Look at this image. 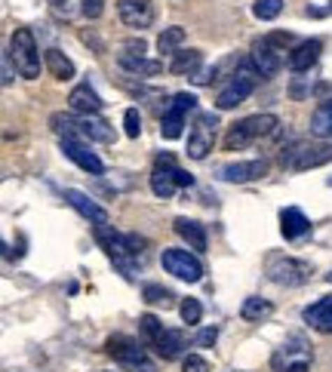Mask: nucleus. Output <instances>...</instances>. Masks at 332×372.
Wrapping results in <instances>:
<instances>
[{
  "label": "nucleus",
  "mask_w": 332,
  "mask_h": 372,
  "mask_svg": "<svg viewBox=\"0 0 332 372\" xmlns=\"http://www.w3.org/2000/svg\"><path fill=\"white\" fill-rule=\"evenodd\" d=\"M332 160V142H292L280 154V166L289 173H305V169H317Z\"/></svg>",
  "instance_id": "nucleus-1"
},
{
  "label": "nucleus",
  "mask_w": 332,
  "mask_h": 372,
  "mask_svg": "<svg viewBox=\"0 0 332 372\" xmlns=\"http://www.w3.org/2000/svg\"><path fill=\"white\" fill-rule=\"evenodd\" d=\"M277 127H280L277 114H252V117H243V120H237L234 127L228 129L225 148L228 151H240V148H246V145L259 142V138L274 136Z\"/></svg>",
  "instance_id": "nucleus-2"
},
{
  "label": "nucleus",
  "mask_w": 332,
  "mask_h": 372,
  "mask_svg": "<svg viewBox=\"0 0 332 372\" xmlns=\"http://www.w3.org/2000/svg\"><path fill=\"white\" fill-rule=\"evenodd\" d=\"M10 56L15 62V71L25 80H37L41 77V50H37L34 31L31 28H15L10 37Z\"/></svg>",
  "instance_id": "nucleus-3"
},
{
  "label": "nucleus",
  "mask_w": 332,
  "mask_h": 372,
  "mask_svg": "<svg viewBox=\"0 0 332 372\" xmlns=\"http://www.w3.org/2000/svg\"><path fill=\"white\" fill-rule=\"evenodd\" d=\"M105 348H108V354H111V357L117 360L127 372H157L154 360L148 357V351H145V348L138 345L136 338H129V336H111Z\"/></svg>",
  "instance_id": "nucleus-4"
},
{
  "label": "nucleus",
  "mask_w": 332,
  "mask_h": 372,
  "mask_svg": "<svg viewBox=\"0 0 332 372\" xmlns=\"http://www.w3.org/2000/svg\"><path fill=\"white\" fill-rule=\"evenodd\" d=\"M256 80H259V71L252 68V62H243L240 71L231 74V80L222 87L219 99H215V108H219V111H231V108L243 105L246 99H250V92L256 90Z\"/></svg>",
  "instance_id": "nucleus-5"
},
{
  "label": "nucleus",
  "mask_w": 332,
  "mask_h": 372,
  "mask_svg": "<svg viewBox=\"0 0 332 372\" xmlns=\"http://www.w3.org/2000/svg\"><path fill=\"white\" fill-rule=\"evenodd\" d=\"M311 265L292 255H271L268 259V280H274L277 286H302L311 280Z\"/></svg>",
  "instance_id": "nucleus-6"
},
{
  "label": "nucleus",
  "mask_w": 332,
  "mask_h": 372,
  "mask_svg": "<svg viewBox=\"0 0 332 372\" xmlns=\"http://www.w3.org/2000/svg\"><path fill=\"white\" fill-rule=\"evenodd\" d=\"M160 265H164L166 274L179 277V280H185V283H200V280H203V265H200V259L194 252H188V250H164Z\"/></svg>",
  "instance_id": "nucleus-7"
},
{
  "label": "nucleus",
  "mask_w": 332,
  "mask_h": 372,
  "mask_svg": "<svg viewBox=\"0 0 332 372\" xmlns=\"http://www.w3.org/2000/svg\"><path fill=\"white\" fill-rule=\"evenodd\" d=\"M215 127H219V117L215 114H200L197 123L188 133V157L191 160H203L206 154L212 151L215 145Z\"/></svg>",
  "instance_id": "nucleus-8"
},
{
  "label": "nucleus",
  "mask_w": 332,
  "mask_h": 372,
  "mask_svg": "<svg viewBox=\"0 0 332 372\" xmlns=\"http://www.w3.org/2000/svg\"><path fill=\"white\" fill-rule=\"evenodd\" d=\"M117 15L127 28L145 31L154 22V6L151 0H117Z\"/></svg>",
  "instance_id": "nucleus-9"
},
{
  "label": "nucleus",
  "mask_w": 332,
  "mask_h": 372,
  "mask_svg": "<svg viewBox=\"0 0 332 372\" xmlns=\"http://www.w3.org/2000/svg\"><path fill=\"white\" fill-rule=\"evenodd\" d=\"M59 145H62V154H65L71 164L80 166L83 173H89V176H102V173H105V164H102V160H99L96 154H92L83 142H77V138H62Z\"/></svg>",
  "instance_id": "nucleus-10"
},
{
  "label": "nucleus",
  "mask_w": 332,
  "mask_h": 372,
  "mask_svg": "<svg viewBox=\"0 0 332 372\" xmlns=\"http://www.w3.org/2000/svg\"><path fill=\"white\" fill-rule=\"evenodd\" d=\"M268 173V160H237L222 169V179L231 185H243V182H256Z\"/></svg>",
  "instance_id": "nucleus-11"
},
{
  "label": "nucleus",
  "mask_w": 332,
  "mask_h": 372,
  "mask_svg": "<svg viewBox=\"0 0 332 372\" xmlns=\"http://www.w3.org/2000/svg\"><path fill=\"white\" fill-rule=\"evenodd\" d=\"M65 200H68V203H71V206H74L77 213H80L87 222L96 224V228H102V224H108V213L96 203V200L89 197V194H83V191H77V188H68V191H65Z\"/></svg>",
  "instance_id": "nucleus-12"
},
{
  "label": "nucleus",
  "mask_w": 332,
  "mask_h": 372,
  "mask_svg": "<svg viewBox=\"0 0 332 372\" xmlns=\"http://www.w3.org/2000/svg\"><path fill=\"white\" fill-rule=\"evenodd\" d=\"M68 105H71V111H77L80 117H89V114H102L105 102L99 99V92L89 87V83H77L71 90V96H68Z\"/></svg>",
  "instance_id": "nucleus-13"
},
{
  "label": "nucleus",
  "mask_w": 332,
  "mask_h": 372,
  "mask_svg": "<svg viewBox=\"0 0 332 372\" xmlns=\"http://www.w3.org/2000/svg\"><path fill=\"white\" fill-rule=\"evenodd\" d=\"M320 52H323V43H320V41H305V43H298L296 50H289V56H287L289 71H296V74L311 71V68L317 65Z\"/></svg>",
  "instance_id": "nucleus-14"
},
{
  "label": "nucleus",
  "mask_w": 332,
  "mask_h": 372,
  "mask_svg": "<svg viewBox=\"0 0 332 372\" xmlns=\"http://www.w3.org/2000/svg\"><path fill=\"white\" fill-rule=\"evenodd\" d=\"M252 68L259 71V77H274L277 71L283 68V59H280V50H274L268 41H259L252 46Z\"/></svg>",
  "instance_id": "nucleus-15"
},
{
  "label": "nucleus",
  "mask_w": 332,
  "mask_h": 372,
  "mask_svg": "<svg viewBox=\"0 0 332 372\" xmlns=\"http://www.w3.org/2000/svg\"><path fill=\"white\" fill-rule=\"evenodd\" d=\"M302 317H305V323L311 329L323 332V336H332V296L314 301V305H308L302 311Z\"/></svg>",
  "instance_id": "nucleus-16"
},
{
  "label": "nucleus",
  "mask_w": 332,
  "mask_h": 372,
  "mask_svg": "<svg viewBox=\"0 0 332 372\" xmlns=\"http://www.w3.org/2000/svg\"><path fill=\"white\" fill-rule=\"evenodd\" d=\"M120 68L136 77H157L160 71H164V62L160 59H145L142 52H120L117 56Z\"/></svg>",
  "instance_id": "nucleus-17"
},
{
  "label": "nucleus",
  "mask_w": 332,
  "mask_h": 372,
  "mask_svg": "<svg viewBox=\"0 0 332 372\" xmlns=\"http://www.w3.org/2000/svg\"><path fill=\"white\" fill-rule=\"evenodd\" d=\"M173 228H175V234L188 243V250L206 252V231H203V224H200V222L188 219V215H179V219L173 222Z\"/></svg>",
  "instance_id": "nucleus-18"
},
{
  "label": "nucleus",
  "mask_w": 332,
  "mask_h": 372,
  "mask_svg": "<svg viewBox=\"0 0 332 372\" xmlns=\"http://www.w3.org/2000/svg\"><path fill=\"white\" fill-rule=\"evenodd\" d=\"M77 123H80V136L89 138V142H102V145H111L114 142V127L105 117H99V114L80 117Z\"/></svg>",
  "instance_id": "nucleus-19"
},
{
  "label": "nucleus",
  "mask_w": 332,
  "mask_h": 372,
  "mask_svg": "<svg viewBox=\"0 0 332 372\" xmlns=\"http://www.w3.org/2000/svg\"><path fill=\"white\" fill-rule=\"evenodd\" d=\"M280 231H283L287 240H296V237H305L308 231H311V222H308V215L302 213V209L287 206L280 213Z\"/></svg>",
  "instance_id": "nucleus-20"
},
{
  "label": "nucleus",
  "mask_w": 332,
  "mask_h": 372,
  "mask_svg": "<svg viewBox=\"0 0 332 372\" xmlns=\"http://www.w3.org/2000/svg\"><path fill=\"white\" fill-rule=\"evenodd\" d=\"M151 348L157 351V357H164V360H179L182 354H185V332H182V329H166L164 336H160Z\"/></svg>",
  "instance_id": "nucleus-21"
},
{
  "label": "nucleus",
  "mask_w": 332,
  "mask_h": 372,
  "mask_svg": "<svg viewBox=\"0 0 332 372\" xmlns=\"http://www.w3.org/2000/svg\"><path fill=\"white\" fill-rule=\"evenodd\" d=\"M311 136L320 138V142H329V138H332V99H323V102L314 108V114H311Z\"/></svg>",
  "instance_id": "nucleus-22"
},
{
  "label": "nucleus",
  "mask_w": 332,
  "mask_h": 372,
  "mask_svg": "<svg viewBox=\"0 0 332 372\" xmlns=\"http://www.w3.org/2000/svg\"><path fill=\"white\" fill-rule=\"evenodd\" d=\"M43 62H46V71L56 77V80H71L74 71H77L74 62L68 59L62 50H46V52H43Z\"/></svg>",
  "instance_id": "nucleus-23"
},
{
  "label": "nucleus",
  "mask_w": 332,
  "mask_h": 372,
  "mask_svg": "<svg viewBox=\"0 0 332 372\" xmlns=\"http://www.w3.org/2000/svg\"><path fill=\"white\" fill-rule=\"evenodd\" d=\"M175 166H154V173H151V191L157 194V197H164L169 200L175 194Z\"/></svg>",
  "instance_id": "nucleus-24"
},
{
  "label": "nucleus",
  "mask_w": 332,
  "mask_h": 372,
  "mask_svg": "<svg viewBox=\"0 0 332 372\" xmlns=\"http://www.w3.org/2000/svg\"><path fill=\"white\" fill-rule=\"evenodd\" d=\"M200 65H203V52L200 50H179L173 56V62H169V71L173 74H188V77H194L200 71Z\"/></svg>",
  "instance_id": "nucleus-25"
},
{
  "label": "nucleus",
  "mask_w": 332,
  "mask_h": 372,
  "mask_svg": "<svg viewBox=\"0 0 332 372\" xmlns=\"http://www.w3.org/2000/svg\"><path fill=\"white\" fill-rule=\"evenodd\" d=\"M271 314H274V305L268 299H259V296L246 299L243 308H240V317H243V320H250V323H259V320H265V317H271Z\"/></svg>",
  "instance_id": "nucleus-26"
},
{
  "label": "nucleus",
  "mask_w": 332,
  "mask_h": 372,
  "mask_svg": "<svg viewBox=\"0 0 332 372\" xmlns=\"http://www.w3.org/2000/svg\"><path fill=\"white\" fill-rule=\"evenodd\" d=\"M185 28L179 25H173V28H164L160 31V37H157V50L164 52V56H175V52L182 50V43H185Z\"/></svg>",
  "instance_id": "nucleus-27"
},
{
  "label": "nucleus",
  "mask_w": 332,
  "mask_h": 372,
  "mask_svg": "<svg viewBox=\"0 0 332 372\" xmlns=\"http://www.w3.org/2000/svg\"><path fill=\"white\" fill-rule=\"evenodd\" d=\"M182 127H185V111L169 105L164 111V120H160V136H164V138H179Z\"/></svg>",
  "instance_id": "nucleus-28"
},
{
  "label": "nucleus",
  "mask_w": 332,
  "mask_h": 372,
  "mask_svg": "<svg viewBox=\"0 0 332 372\" xmlns=\"http://www.w3.org/2000/svg\"><path fill=\"white\" fill-rule=\"evenodd\" d=\"M50 127H52V133L59 136V142L62 138H77L80 136V123H77L74 117H68V114H52L50 117Z\"/></svg>",
  "instance_id": "nucleus-29"
},
{
  "label": "nucleus",
  "mask_w": 332,
  "mask_h": 372,
  "mask_svg": "<svg viewBox=\"0 0 332 372\" xmlns=\"http://www.w3.org/2000/svg\"><path fill=\"white\" fill-rule=\"evenodd\" d=\"M138 329H142V336H145V342H148V345H154L166 332V327L154 314H142V317H138Z\"/></svg>",
  "instance_id": "nucleus-30"
},
{
  "label": "nucleus",
  "mask_w": 332,
  "mask_h": 372,
  "mask_svg": "<svg viewBox=\"0 0 332 372\" xmlns=\"http://www.w3.org/2000/svg\"><path fill=\"white\" fill-rule=\"evenodd\" d=\"M280 13H283V0H256V3H252V15H256L259 22H271Z\"/></svg>",
  "instance_id": "nucleus-31"
},
{
  "label": "nucleus",
  "mask_w": 332,
  "mask_h": 372,
  "mask_svg": "<svg viewBox=\"0 0 332 372\" xmlns=\"http://www.w3.org/2000/svg\"><path fill=\"white\" fill-rule=\"evenodd\" d=\"M142 296H145V301H148V305H160V308H169L173 305V292L169 289H164V286H157V283H148L142 289Z\"/></svg>",
  "instance_id": "nucleus-32"
},
{
  "label": "nucleus",
  "mask_w": 332,
  "mask_h": 372,
  "mask_svg": "<svg viewBox=\"0 0 332 372\" xmlns=\"http://www.w3.org/2000/svg\"><path fill=\"white\" fill-rule=\"evenodd\" d=\"M179 314H182V320L188 323V327H197L200 317H203V308H200L197 299H185L182 305H179Z\"/></svg>",
  "instance_id": "nucleus-33"
},
{
  "label": "nucleus",
  "mask_w": 332,
  "mask_h": 372,
  "mask_svg": "<svg viewBox=\"0 0 332 372\" xmlns=\"http://www.w3.org/2000/svg\"><path fill=\"white\" fill-rule=\"evenodd\" d=\"M123 129H127L129 138L142 136V114H138V108H127V114H123Z\"/></svg>",
  "instance_id": "nucleus-34"
},
{
  "label": "nucleus",
  "mask_w": 332,
  "mask_h": 372,
  "mask_svg": "<svg viewBox=\"0 0 332 372\" xmlns=\"http://www.w3.org/2000/svg\"><path fill=\"white\" fill-rule=\"evenodd\" d=\"M182 372H212L210 360L200 357V354H185L182 357Z\"/></svg>",
  "instance_id": "nucleus-35"
},
{
  "label": "nucleus",
  "mask_w": 332,
  "mask_h": 372,
  "mask_svg": "<svg viewBox=\"0 0 332 372\" xmlns=\"http://www.w3.org/2000/svg\"><path fill=\"white\" fill-rule=\"evenodd\" d=\"M105 10V0H80V15L83 19H99Z\"/></svg>",
  "instance_id": "nucleus-36"
},
{
  "label": "nucleus",
  "mask_w": 332,
  "mask_h": 372,
  "mask_svg": "<svg viewBox=\"0 0 332 372\" xmlns=\"http://www.w3.org/2000/svg\"><path fill=\"white\" fill-rule=\"evenodd\" d=\"M265 41L271 43L274 50H287V46H292V43H296V37H292L289 31H274V34H268Z\"/></svg>",
  "instance_id": "nucleus-37"
},
{
  "label": "nucleus",
  "mask_w": 332,
  "mask_h": 372,
  "mask_svg": "<svg viewBox=\"0 0 332 372\" xmlns=\"http://www.w3.org/2000/svg\"><path fill=\"white\" fill-rule=\"evenodd\" d=\"M173 108H179V111H194L197 108V96H191V92H179V96H173V102H169Z\"/></svg>",
  "instance_id": "nucleus-38"
},
{
  "label": "nucleus",
  "mask_w": 332,
  "mask_h": 372,
  "mask_svg": "<svg viewBox=\"0 0 332 372\" xmlns=\"http://www.w3.org/2000/svg\"><path fill=\"white\" fill-rule=\"evenodd\" d=\"M219 71H222L219 65H212V68H200V71H197L194 77H191V80H194L197 87H206V83H212L215 77H219Z\"/></svg>",
  "instance_id": "nucleus-39"
},
{
  "label": "nucleus",
  "mask_w": 332,
  "mask_h": 372,
  "mask_svg": "<svg viewBox=\"0 0 332 372\" xmlns=\"http://www.w3.org/2000/svg\"><path fill=\"white\" fill-rule=\"evenodd\" d=\"M215 338H219V329H215V327L200 329V332H197V348H212Z\"/></svg>",
  "instance_id": "nucleus-40"
},
{
  "label": "nucleus",
  "mask_w": 332,
  "mask_h": 372,
  "mask_svg": "<svg viewBox=\"0 0 332 372\" xmlns=\"http://www.w3.org/2000/svg\"><path fill=\"white\" fill-rule=\"evenodd\" d=\"M13 65H15L13 56H10V52H3V87H10V83H13Z\"/></svg>",
  "instance_id": "nucleus-41"
},
{
  "label": "nucleus",
  "mask_w": 332,
  "mask_h": 372,
  "mask_svg": "<svg viewBox=\"0 0 332 372\" xmlns=\"http://www.w3.org/2000/svg\"><path fill=\"white\" fill-rule=\"evenodd\" d=\"M175 185H179V188H191V185H194V176L175 166Z\"/></svg>",
  "instance_id": "nucleus-42"
},
{
  "label": "nucleus",
  "mask_w": 332,
  "mask_h": 372,
  "mask_svg": "<svg viewBox=\"0 0 332 372\" xmlns=\"http://www.w3.org/2000/svg\"><path fill=\"white\" fill-rule=\"evenodd\" d=\"M308 369H311V357H298L287 366V372H308Z\"/></svg>",
  "instance_id": "nucleus-43"
},
{
  "label": "nucleus",
  "mask_w": 332,
  "mask_h": 372,
  "mask_svg": "<svg viewBox=\"0 0 332 372\" xmlns=\"http://www.w3.org/2000/svg\"><path fill=\"white\" fill-rule=\"evenodd\" d=\"M329 280H332V277H329Z\"/></svg>",
  "instance_id": "nucleus-44"
}]
</instances>
